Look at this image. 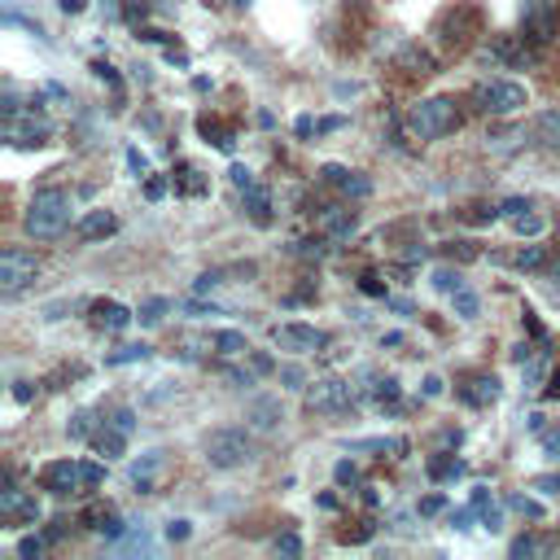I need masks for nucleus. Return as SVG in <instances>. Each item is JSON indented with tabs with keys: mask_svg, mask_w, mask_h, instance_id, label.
Here are the masks:
<instances>
[{
	"mask_svg": "<svg viewBox=\"0 0 560 560\" xmlns=\"http://www.w3.org/2000/svg\"><path fill=\"white\" fill-rule=\"evenodd\" d=\"M70 214H74V197L66 188H39L31 201H26V214H22V228L26 236L35 241H52L70 228Z\"/></svg>",
	"mask_w": 560,
	"mask_h": 560,
	"instance_id": "f257e3e1",
	"label": "nucleus"
},
{
	"mask_svg": "<svg viewBox=\"0 0 560 560\" xmlns=\"http://www.w3.org/2000/svg\"><path fill=\"white\" fill-rule=\"evenodd\" d=\"M249 433H254L249 424H245V429H236V424H223V429L206 433V442H201V455H206V464H210V468H219V472L245 468V464L254 459V438H249Z\"/></svg>",
	"mask_w": 560,
	"mask_h": 560,
	"instance_id": "f03ea898",
	"label": "nucleus"
},
{
	"mask_svg": "<svg viewBox=\"0 0 560 560\" xmlns=\"http://www.w3.org/2000/svg\"><path fill=\"white\" fill-rule=\"evenodd\" d=\"M459 127V109L451 96H424L407 109V131L411 140H442Z\"/></svg>",
	"mask_w": 560,
	"mask_h": 560,
	"instance_id": "7ed1b4c3",
	"label": "nucleus"
},
{
	"mask_svg": "<svg viewBox=\"0 0 560 560\" xmlns=\"http://www.w3.org/2000/svg\"><path fill=\"white\" fill-rule=\"evenodd\" d=\"M105 481V468L92 459H52L39 468V486L48 494H74V490H92Z\"/></svg>",
	"mask_w": 560,
	"mask_h": 560,
	"instance_id": "20e7f679",
	"label": "nucleus"
},
{
	"mask_svg": "<svg viewBox=\"0 0 560 560\" xmlns=\"http://www.w3.org/2000/svg\"><path fill=\"white\" fill-rule=\"evenodd\" d=\"M472 105H477L481 114L508 118V114H516V109L529 105V92H525V83H516V79H481V83L472 88Z\"/></svg>",
	"mask_w": 560,
	"mask_h": 560,
	"instance_id": "39448f33",
	"label": "nucleus"
},
{
	"mask_svg": "<svg viewBox=\"0 0 560 560\" xmlns=\"http://www.w3.org/2000/svg\"><path fill=\"white\" fill-rule=\"evenodd\" d=\"M35 276H39V258H35L26 245H9V249L0 254V293H4V298L31 289Z\"/></svg>",
	"mask_w": 560,
	"mask_h": 560,
	"instance_id": "423d86ee",
	"label": "nucleus"
},
{
	"mask_svg": "<svg viewBox=\"0 0 560 560\" xmlns=\"http://www.w3.org/2000/svg\"><path fill=\"white\" fill-rule=\"evenodd\" d=\"M4 140L13 149H39L52 140V122L39 118L35 109H13V114H4Z\"/></svg>",
	"mask_w": 560,
	"mask_h": 560,
	"instance_id": "0eeeda50",
	"label": "nucleus"
},
{
	"mask_svg": "<svg viewBox=\"0 0 560 560\" xmlns=\"http://www.w3.org/2000/svg\"><path fill=\"white\" fill-rule=\"evenodd\" d=\"M271 341H276L280 350H289V354H315V350L328 346V332L315 328V324L289 319V324H276V328H271Z\"/></svg>",
	"mask_w": 560,
	"mask_h": 560,
	"instance_id": "6e6552de",
	"label": "nucleus"
},
{
	"mask_svg": "<svg viewBox=\"0 0 560 560\" xmlns=\"http://www.w3.org/2000/svg\"><path fill=\"white\" fill-rule=\"evenodd\" d=\"M350 402H354L350 381H341V376L306 381V407H311V411H346Z\"/></svg>",
	"mask_w": 560,
	"mask_h": 560,
	"instance_id": "1a4fd4ad",
	"label": "nucleus"
},
{
	"mask_svg": "<svg viewBox=\"0 0 560 560\" xmlns=\"http://www.w3.org/2000/svg\"><path fill=\"white\" fill-rule=\"evenodd\" d=\"M556 22H560V13H551V0H525L521 4V35L529 44H547L556 35Z\"/></svg>",
	"mask_w": 560,
	"mask_h": 560,
	"instance_id": "9d476101",
	"label": "nucleus"
},
{
	"mask_svg": "<svg viewBox=\"0 0 560 560\" xmlns=\"http://www.w3.org/2000/svg\"><path fill=\"white\" fill-rule=\"evenodd\" d=\"M245 424H249L254 433H276V429L284 424V407H280V398H276V394H258V398H249V402H245Z\"/></svg>",
	"mask_w": 560,
	"mask_h": 560,
	"instance_id": "9b49d317",
	"label": "nucleus"
},
{
	"mask_svg": "<svg viewBox=\"0 0 560 560\" xmlns=\"http://www.w3.org/2000/svg\"><path fill=\"white\" fill-rule=\"evenodd\" d=\"M0 516H9V521H35V516H39L35 499L13 481V468H4V486H0Z\"/></svg>",
	"mask_w": 560,
	"mask_h": 560,
	"instance_id": "f8f14e48",
	"label": "nucleus"
},
{
	"mask_svg": "<svg viewBox=\"0 0 560 560\" xmlns=\"http://www.w3.org/2000/svg\"><path fill=\"white\" fill-rule=\"evenodd\" d=\"M162 468H166V455H162V451H144L140 459L127 464V481H131L140 494H153L158 481H162Z\"/></svg>",
	"mask_w": 560,
	"mask_h": 560,
	"instance_id": "ddd939ff",
	"label": "nucleus"
},
{
	"mask_svg": "<svg viewBox=\"0 0 560 560\" xmlns=\"http://www.w3.org/2000/svg\"><path fill=\"white\" fill-rule=\"evenodd\" d=\"M529 144L547 149V153H560V109H538L534 122H529Z\"/></svg>",
	"mask_w": 560,
	"mask_h": 560,
	"instance_id": "4468645a",
	"label": "nucleus"
},
{
	"mask_svg": "<svg viewBox=\"0 0 560 560\" xmlns=\"http://www.w3.org/2000/svg\"><path fill=\"white\" fill-rule=\"evenodd\" d=\"M319 179H324V184H332V188H341V192H350V197H368V192H372V184H368L359 171H350V166H337V162L319 166Z\"/></svg>",
	"mask_w": 560,
	"mask_h": 560,
	"instance_id": "2eb2a0df",
	"label": "nucleus"
},
{
	"mask_svg": "<svg viewBox=\"0 0 560 560\" xmlns=\"http://www.w3.org/2000/svg\"><path fill=\"white\" fill-rule=\"evenodd\" d=\"M118 232V214L114 210H88L79 223H74V236L79 241H105Z\"/></svg>",
	"mask_w": 560,
	"mask_h": 560,
	"instance_id": "dca6fc26",
	"label": "nucleus"
},
{
	"mask_svg": "<svg viewBox=\"0 0 560 560\" xmlns=\"http://www.w3.org/2000/svg\"><path fill=\"white\" fill-rule=\"evenodd\" d=\"M131 319H136V311H127V306H122V302H114V298L92 302V324H96V328H105V332H122Z\"/></svg>",
	"mask_w": 560,
	"mask_h": 560,
	"instance_id": "f3484780",
	"label": "nucleus"
},
{
	"mask_svg": "<svg viewBox=\"0 0 560 560\" xmlns=\"http://www.w3.org/2000/svg\"><path fill=\"white\" fill-rule=\"evenodd\" d=\"M525 44H529L525 35H521V39H512V35H494L490 48H486V57H494V61H503V66H525V61H534V52H529Z\"/></svg>",
	"mask_w": 560,
	"mask_h": 560,
	"instance_id": "a211bd4d",
	"label": "nucleus"
},
{
	"mask_svg": "<svg viewBox=\"0 0 560 560\" xmlns=\"http://www.w3.org/2000/svg\"><path fill=\"white\" fill-rule=\"evenodd\" d=\"M354 228H359L354 210H346V206H324V210H319V232H324V236L341 241V236H350Z\"/></svg>",
	"mask_w": 560,
	"mask_h": 560,
	"instance_id": "6ab92c4d",
	"label": "nucleus"
},
{
	"mask_svg": "<svg viewBox=\"0 0 560 560\" xmlns=\"http://www.w3.org/2000/svg\"><path fill=\"white\" fill-rule=\"evenodd\" d=\"M92 446H96V455H105V459H118L122 451H127V433L118 429V424H101L96 433H92Z\"/></svg>",
	"mask_w": 560,
	"mask_h": 560,
	"instance_id": "aec40b11",
	"label": "nucleus"
},
{
	"mask_svg": "<svg viewBox=\"0 0 560 560\" xmlns=\"http://www.w3.org/2000/svg\"><path fill=\"white\" fill-rule=\"evenodd\" d=\"M459 394H464L472 407H486V402H494V398H499V381H494V376H472V381H468V389H459Z\"/></svg>",
	"mask_w": 560,
	"mask_h": 560,
	"instance_id": "412c9836",
	"label": "nucleus"
},
{
	"mask_svg": "<svg viewBox=\"0 0 560 560\" xmlns=\"http://www.w3.org/2000/svg\"><path fill=\"white\" fill-rule=\"evenodd\" d=\"M547 368H551L547 350H529V359L521 363V376H525V385H529V389H538V385L547 381Z\"/></svg>",
	"mask_w": 560,
	"mask_h": 560,
	"instance_id": "4be33fe9",
	"label": "nucleus"
},
{
	"mask_svg": "<svg viewBox=\"0 0 560 560\" xmlns=\"http://www.w3.org/2000/svg\"><path fill=\"white\" fill-rule=\"evenodd\" d=\"M210 346H214L219 354H249V341H245V332H236V328H219V332L210 337Z\"/></svg>",
	"mask_w": 560,
	"mask_h": 560,
	"instance_id": "5701e85b",
	"label": "nucleus"
},
{
	"mask_svg": "<svg viewBox=\"0 0 560 560\" xmlns=\"http://www.w3.org/2000/svg\"><path fill=\"white\" fill-rule=\"evenodd\" d=\"M175 192H184V197H206V192H210V179H206L197 166H184V175L175 179Z\"/></svg>",
	"mask_w": 560,
	"mask_h": 560,
	"instance_id": "b1692460",
	"label": "nucleus"
},
{
	"mask_svg": "<svg viewBox=\"0 0 560 560\" xmlns=\"http://www.w3.org/2000/svg\"><path fill=\"white\" fill-rule=\"evenodd\" d=\"M245 210H249V219L254 223H267L271 219V201H267V188H245Z\"/></svg>",
	"mask_w": 560,
	"mask_h": 560,
	"instance_id": "393cba45",
	"label": "nucleus"
},
{
	"mask_svg": "<svg viewBox=\"0 0 560 560\" xmlns=\"http://www.w3.org/2000/svg\"><path fill=\"white\" fill-rule=\"evenodd\" d=\"M149 354H153V346H144V341H131V346L114 350V354H109L105 363H109V368H122V363H144Z\"/></svg>",
	"mask_w": 560,
	"mask_h": 560,
	"instance_id": "a878e982",
	"label": "nucleus"
},
{
	"mask_svg": "<svg viewBox=\"0 0 560 560\" xmlns=\"http://www.w3.org/2000/svg\"><path fill=\"white\" fill-rule=\"evenodd\" d=\"M166 311H175V302H171V298H149V302H140V306H136V319H140V324H158Z\"/></svg>",
	"mask_w": 560,
	"mask_h": 560,
	"instance_id": "bb28decb",
	"label": "nucleus"
},
{
	"mask_svg": "<svg viewBox=\"0 0 560 560\" xmlns=\"http://www.w3.org/2000/svg\"><path fill=\"white\" fill-rule=\"evenodd\" d=\"M197 127H201V136H206V140H210V144H214V149H223V153H228V149H232V131H228V127H223V122H214V118H201V122H197Z\"/></svg>",
	"mask_w": 560,
	"mask_h": 560,
	"instance_id": "cd10ccee",
	"label": "nucleus"
},
{
	"mask_svg": "<svg viewBox=\"0 0 560 560\" xmlns=\"http://www.w3.org/2000/svg\"><path fill=\"white\" fill-rule=\"evenodd\" d=\"M451 306H455L459 319H477V311H481V302H477L472 289H455V293H451Z\"/></svg>",
	"mask_w": 560,
	"mask_h": 560,
	"instance_id": "c85d7f7f",
	"label": "nucleus"
},
{
	"mask_svg": "<svg viewBox=\"0 0 560 560\" xmlns=\"http://www.w3.org/2000/svg\"><path fill=\"white\" fill-rule=\"evenodd\" d=\"M508 508H512V512H521L525 521H542V516H547V512H542V503H538V499H529V494H512V499H508Z\"/></svg>",
	"mask_w": 560,
	"mask_h": 560,
	"instance_id": "c756f323",
	"label": "nucleus"
},
{
	"mask_svg": "<svg viewBox=\"0 0 560 560\" xmlns=\"http://www.w3.org/2000/svg\"><path fill=\"white\" fill-rule=\"evenodd\" d=\"M512 228H516V236H538L542 232V214L521 210V214H512Z\"/></svg>",
	"mask_w": 560,
	"mask_h": 560,
	"instance_id": "7c9ffc66",
	"label": "nucleus"
},
{
	"mask_svg": "<svg viewBox=\"0 0 560 560\" xmlns=\"http://www.w3.org/2000/svg\"><path fill=\"white\" fill-rule=\"evenodd\" d=\"M542 262H547V249H542V245H525V249L516 254V267H521V271H538Z\"/></svg>",
	"mask_w": 560,
	"mask_h": 560,
	"instance_id": "2f4dec72",
	"label": "nucleus"
},
{
	"mask_svg": "<svg viewBox=\"0 0 560 560\" xmlns=\"http://www.w3.org/2000/svg\"><path fill=\"white\" fill-rule=\"evenodd\" d=\"M429 477H433V481L464 477V464H459V459H429Z\"/></svg>",
	"mask_w": 560,
	"mask_h": 560,
	"instance_id": "473e14b6",
	"label": "nucleus"
},
{
	"mask_svg": "<svg viewBox=\"0 0 560 560\" xmlns=\"http://www.w3.org/2000/svg\"><path fill=\"white\" fill-rule=\"evenodd\" d=\"M433 289L455 293V289H464V276H459V271H451V267H438V271H433Z\"/></svg>",
	"mask_w": 560,
	"mask_h": 560,
	"instance_id": "72a5a7b5",
	"label": "nucleus"
},
{
	"mask_svg": "<svg viewBox=\"0 0 560 560\" xmlns=\"http://www.w3.org/2000/svg\"><path fill=\"white\" fill-rule=\"evenodd\" d=\"M66 433H70L74 442L92 438V411H74V416H70V424H66Z\"/></svg>",
	"mask_w": 560,
	"mask_h": 560,
	"instance_id": "f704fd0d",
	"label": "nucleus"
},
{
	"mask_svg": "<svg viewBox=\"0 0 560 560\" xmlns=\"http://www.w3.org/2000/svg\"><path fill=\"white\" fill-rule=\"evenodd\" d=\"M175 311H184L188 319H210V315H219V306H214V302L206 306V302H192V298H188V302H175Z\"/></svg>",
	"mask_w": 560,
	"mask_h": 560,
	"instance_id": "c9c22d12",
	"label": "nucleus"
},
{
	"mask_svg": "<svg viewBox=\"0 0 560 560\" xmlns=\"http://www.w3.org/2000/svg\"><path fill=\"white\" fill-rule=\"evenodd\" d=\"M44 547H48V542H44L39 534H26V538H18V556H22V560H39V556H44Z\"/></svg>",
	"mask_w": 560,
	"mask_h": 560,
	"instance_id": "e433bc0d",
	"label": "nucleus"
},
{
	"mask_svg": "<svg viewBox=\"0 0 560 560\" xmlns=\"http://www.w3.org/2000/svg\"><path fill=\"white\" fill-rule=\"evenodd\" d=\"M293 254H298V258H324V232H319L315 241H298Z\"/></svg>",
	"mask_w": 560,
	"mask_h": 560,
	"instance_id": "4c0bfd02",
	"label": "nucleus"
},
{
	"mask_svg": "<svg viewBox=\"0 0 560 560\" xmlns=\"http://www.w3.org/2000/svg\"><path fill=\"white\" fill-rule=\"evenodd\" d=\"M332 481H337V486H354V481H359V468H354L350 459H337V468H332Z\"/></svg>",
	"mask_w": 560,
	"mask_h": 560,
	"instance_id": "58836bf2",
	"label": "nucleus"
},
{
	"mask_svg": "<svg viewBox=\"0 0 560 560\" xmlns=\"http://www.w3.org/2000/svg\"><path fill=\"white\" fill-rule=\"evenodd\" d=\"M223 284V271H201L197 280H192V293H210V289H219Z\"/></svg>",
	"mask_w": 560,
	"mask_h": 560,
	"instance_id": "ea45409f",
	"label": "nucleus"
},
{
	"mask_svg": "<svg viewBox=\"0 0 560 560\" xmlns=\"http://www.w3.org/2000/svg\"><path fill=\"white\" fill-rule=\"evenodd\" d=\"M271 547H276L280 556H298V551H302V538H298V534H280Z\"/></svg>",
	"mask_w": 560,
	"mask_h": 560,
	"instance_id": "a19ab883",
	"label": "nucleus"
},
{
	"mask_svg": "<svg viewBox=\"0 0 560 560\" xmlns=\"http://www.w3.org/2000/svg\"><path fill=\"white\" fill-rule=\"evenodd\" d=\"M228 175H232V184H236L241 192H245V188H254V171H249V166H241V162H236Z\"/></svg>",
	"mask_w": 560,
	"mask_h": 560,
	"instance_id": "79ce46f5",
	"label": "nucleus"
},
{
	"mask_svg": "<svg viewBox=\"0 0 560 560\" xmlns=\"http://www.w3.org/2000/svg\"><path fill=\"white\" fill-rule=\"evenodd\" d=\"M109 424H118L122 433H131V429H136V411H131V407H118V411L109 416Z\"/></svg>",
	"mask_w": 560,
	"mask_h": 560,
	"instance_id": "37998d69",
	"label": "nucleus"
},
{
	"mask_svg": "<svg viewBox=\"0 0 560 560\" xmlns=\"http://www.w3.org/2000/svg\"><path fill=\"white\" fill-rule=\"evenodd\" d=\"M92 70H96V79H101V83H109V88H114V92H118V88H122V83H118V74H114V66H109V61H96V66H92Z\"/></svg>",
	"mask_w": 560,
	"mask_h": 560,
	"instance_id": "c03bdc74",
	"label": "nucleus"
},
{
	"mask_svg": "<svg viewBox=\"0 0 560 560\" xmlns=\"http://www.w3.org/2000/svg\"><path fill=\"white\" fill-rule=\"evenodd\" d=\"M376 398H381V402H394V398H398V381H394V376L376 381Z\"/></svg>",
	"mask_w": 560,
	"mask_h": 560,
	"instance_id": "a18cd8bd",
	"label": "nucleus"
},
{
	"mask_svg": "<svg viewBox=\"0 0 560 560\" xmlns=\"http://www.w3.org/2000/svg\"><path fill=\"white\" fill-rule=\"evenodd\" d=\"M442 508H446V499H442V494H429V499H420V508H416V512H420V516H438Z\"/></svg>",
	"mask_w": 560,
	"mask_h": 560,
	"instance_id": "49530a36",
	"label": "nucleus"
},
{
	"mask_svg": "<svg viewBox=\"0 0 560 560\" xmlns=\"http://www.w3.org/2000/svg\"><path fill=\"white\" fill-rule=\"evenodd\" d=\"M534 551H542L538 538H516V542H512V556H534Z\"/></svg>",
	"mask_w": 560,
	"mask_h": 560,
	"instance_id": "de8ad7c7",
	"label": "nucleus"
},
{
	"mask_svg": "<svg viewBox=\"0 0 560 560\" xmlns=\"http://www.w3.org/2000/svg\"><path fill=\"white\" fill-rule=\"evenodd\" d=\"M280 381H284L289 389H306V385H302V381H306V376H302V368H284V372H280Z\"/></svg>",
	"mask_w": 560,
	"mask_h": 560,
	"instance_id": "09e8293b",
	"label": "nucleus"
},
{
	"mask_svg": "<svg viewBox=\"0 0 560 560\" xmlns=\"http://www.w3.org/2000/svg\"><path fill=\"white\" fill-rule=\"evenodd\" d=\"M188 534H192V529H188V521H171V525H166V538H171V542H184Z\"/></svg>",
	"mask_w": 560,
	"mask_h": 560,
	"instance_id": "8fccbe9b",
	"label": "nucleus"
},
{
	"mask_svg": "<svg viewBox=\"0 0 560 560\" xmlns=\"http://www.w3.org/2000/svg\"><path fill=\"white\" fill-rule=\"evenodd\" d=\"M162 192H166V179H158V175H153V179L144 184V197H149V201H158Z\"/></svg>",
	"mask_w": 560,
	"mask_h": 560,
	"instance_id": "3c124183",
	"label": "nucleus"
},
{
	"mask_svg": "<svg viewBox=\"0 0 560 560\" xmlns=\"http://www.w3.org/2000/svg\"><path fill=\"white\" fill-rule=\"evenodd\" d=\"M13 398H18V402H31V398H35L31 381H13Z\"/></svg>",
	"mask_w": 560,
	"mask_h": 560,
	"instance_id": "603ef678",
	"label": "nucleus"
},
{
	"mask_svg": "<svg viewBox=\"0 0 560 560\" xmlns=\"http://www.w3.org/2000/svg\"><path fill=\"white\" fill-rule=\"evenodd\" d=\"M127 162H131V171H149V158L140 149H127Z\"/></svg>",
	"mask_w": 560,
	"mask_h": 560,
	"instance_id": "864d4df0",
	"label": "nucleus"
},
{
	"mask_svg": "<svg viewBox=\"0 0 560 560\" xmlns=\"http://www.w3.org/2000/svg\"><path fill=\"white\" fill-rule=\"evenodd\" d=\"M424 254H429V249H424L420 241H411V245L402 249V262H416V258H424Z\"/></svg>",
	"mask_w": 560,
	"mask_h": 560,
	"instance_id": "5fc2aeb1",
	"label": "nucleus"
},
{
	"mask_svg": "<svg viewBox=\"0 0 560 560\" xmlns=\"http://www.w3.org/2000/svg\"><path fill=\"white\" fill-rule=\"evenodd\" d=\"M442 385H446L442 376H424V398H438V394H442Z\"/></svg>",
	"mask_w": 560,
	"mask_h": 560,
	"instance_id": "6e6d98bb",
	"label": "nucleus"
},
{
	"mask_svg": "<svg viewBox=\"0 0 560 560\" xmlns=\"http://www.w3.org/2000/svg\"><path fill=\"white\" fill-rule=\"evenodd\" d=\"M542 451L560 459V433H542Z\"/></svg>",
	"mask_w": 560,
	"mask_h": 560,
	"instance_id": "4d7b16f0",
	"label": "nucleus"
},
{
	"mask_svg": "<svg viewBox=\"0 0 560 560\" xmlns=\"http://www.w3.org/2000/svg\"><path fill=\"white\" fill-rule=\"evenodd\" d=\"M534 490H547V494H560V477H538Z\"/></svg>",
	"mask_w": 560,
	"mask_h": 560,
	"instance_id": "13d9d810",
	"label": "nucleus"
},
{
	"mask_svg": "<svg viewBox=\"0 0 560 560\" xmlns=\"http://www.w3.org/2000/svg\"><path fill=\"white\" fill-rule=\"evenodd\" d=\"M521 210H529V201H521V197H512V201H503V214L512 219V214H521Z\"/></svg>",
	"mask_w": 560,
	"mask_h": 560,
	"instance_id": "bf43d9fd",
	"label": "nucleus"
},
{
	"mask_svg": "<svg viewBox=\"0 0 560 560\" xmlns=\"http://www.w3.org/2000/svg\"><path fill=\"white\" fill-rule=\"evenodd\" d=\"M363 293H372V298H385V284H376V276H363Z\"/></svg>",
	"mask_w": 560,
	"mask_h": 560,
	"instance_id": "052dcab7",
	"label": "nucleus"
},
{
	"mask_svg": "<svg viewBox=\"0 0 560 560\" xmlns=\"http://www.w3.org/2000/svg\"><path fill=\"white\" fill-rule=\"evenodd\" d=\"M249 368L262 376V372H271V359H267V354H249Z\"/></svg>",
	"mask_w": 560,
	"mask_h": 560,
	"instance_id": "680f3d73",
	"label": "nucleus"
},
{
	"mask_svg": "<svg viewBox=\"0 0 560 560\" xmlns=\"http://www.w3.org/2000/svg\"><path fill=\"white\" fill-rule=\"evenodd\" d=\"M61 4V13H83L88 9V0H57Z\"/></svg>",
	"mask_w": 560,
	"mask_h": 560,
	"instance_id": "e2e57ef3",
	"label": "nucleus"
},
{
	"mask_svg": "<svg viewBox=\"0 0 560 560\" xmlns=\"http://www.w3.org/2000/svg\"><path fill=\"white\" fill-rule=\"evenodd\" d=\"M542 398H560V372L547 381V389H542Z\"/></svg>",
	"mask_w": 560,
	"mask_h": 560,
	"instance_id": "0e129e2a",
	"label": "nucleus"
},
{
	"mask_svg": "<svg viewBox=\"0 0 560 560\" xmlns=\"http://www.w3.org/2000/svg\"><path fill=\"white\" fill-rule=\"evenodd\" d=\"M525 328H529V332H534V337H542V324H538V319H534V311H525Z\"/></svg>",
	"mask_w": 560,
	"mask_h": 560,
	"instance_id": "69168bd1",
	"label": "nucleus"
},
{
	"mask_svg": "<svg viewBox=\"0 0 560 560\" xmlns=\"http://www.w3.org/2000/svg\"><path fill=\"white\" fill-rule=\"evenodd\" d=\"M337 127H341V118H337V114H332V118H319V131H337Z\"/></svg>",
	"mask_w": 560,
	"mask_h": 560,
	"instance_id": "338daca9",
	"label": "nucleus"
},
{
	"mask_svg": "<svg viewBox=\"0 0 560 560\" xmlns=\"http://www.w3.org/2000/svg\"><path fill=\"white\" fill-rule=\"evenodd\" d=\"M547 276H551V280H556V289H560V258H556V262L547 267Z\"/></svg>",
	"mask_w": 560,
	"mask_h": 560,
	"instance_id": "774afa93",
	"label": "nucleus"
}]
</instances>
